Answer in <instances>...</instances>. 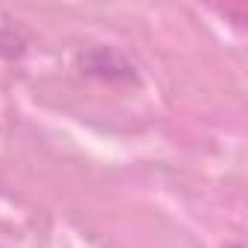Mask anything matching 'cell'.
<instances>
[{
    "label": "cell",
    "instance_id": "6da1fadb",
    "mask_svg": "<svg viewBox=\"0 0 248 248\" xmlns=\"http://www.w3.org/2000/svg\"><path fill=\"white\" fill-rule=\"evenodd\" d=\"M225 248H242V245H225Z\"/></svg>",
    "mask_w": 248,
    "mask_h": 248
}]
</instances>
